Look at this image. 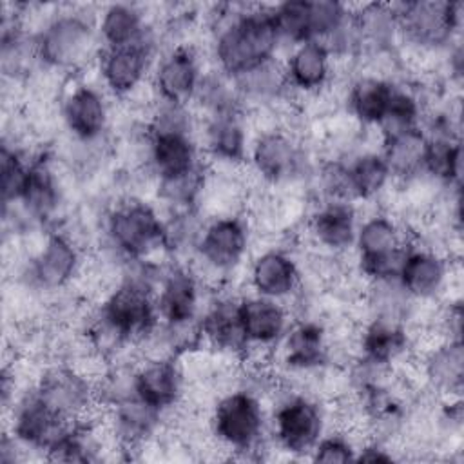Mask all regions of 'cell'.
Listing matches in <instances>:
<instances>
[{
  "label": "cell",
  "instance_id": "6da1fadb",
  "mask_svg": "<svg viewBox=\"0 0 464 464\" xmlns=\"http://www.w3.org/2000/svg\"><path fill=\"white\" fill-rule=\"evenodd\" d=\"M208 31L212 67L228 78L277 60L283 49L272 5L265 4L216 5Z\"/></svg>",
  "mask_w": 464,
  "mask_h": 464
},
{
  "label": "cell",
  "instance_id": "7a4b0ae2",
  "mask_svg": "<svg viewBox=\"0 0 464 464\" xmlns=\"http://www.w3.org/2000/svg\"><path fill=\"white\" fill-rule=\"evenodd\" d=\"M96 20L98 11L85 5H65L45 14L33 31L40 69L72 74L94 65L102 49Z\"/></svg>",
  "mask_w": 464,
  "mask_h": 464
},
{
  "label": "cell",
  "instance_id": "3957f363",
  "mask_svg": "<svg viewBox=\"0 0 464 464\" xmlns=\"http://www.w3.org/2000/svg\"><path fill=\"white\" fill-rule=\"evenodd\" d=\"M208 431L218 448L234 459H256L268 440V413L261 393L246 384L219 393L208 413Z\"/></svg>",
  "mask_w": 464,
  "mask_h": 464
},
{
  "label": "cell",
  "instance_id": "277c9868",
  "mask_svg": "<svg viewBox=\"0 0 464 464\" xmlns=\"http://www.w3.org/2000/svg\"><path fill=\"white\" fill-rule=\"evenodd\" d=\"M105 252L118 263L163 254V214L136 194H123L102 214Z\"/></svg>",
  "mask_w": 464,
  "mask_h": 464
},
{
  "label": "cell",
  "instance_id": "5b68a950",
  "mask_svg": "<svg viewBox=\"0 0 464 464\" xmlns=\"http://www.w3.org/2000/svg\"><path fill=\"white\" fill-rule=\"evenodd\" d=\"M317 161L299 134L290 127L272 125L252 136L246 165L263 185L288 188L312 183Z\"/></svg>",
  "mask_w": 464,
  "mask_h": 464
},
{
  "label": "cell",
  "instance_id": "8992f818",
  "mask_svg": "<svg viewBox=\"0 0 464 464\" xmlns=\"http://www.w3.org/2000/svg\"><path fill=\"white\" fill-rule=\"evenodd\" d=\"M411 241V228L388 210H377L361 218L352 250L357 274L364 283L397 279Z\"/></svg>",
  "mask_w": 464,
  "mask_h": 464
},
{
  "label": "cell",
  "instance_id": "52a82bcc",
  "mask_svg": "<svg viewBox=\"0 0 464 464\" xmlns=\"http://www.w3.org/2000/svg\"><path fill=\"white\" fill-rule=\"evenodd\" d=\"M252 227L241 212L210 214L201 228L196 250L188 261L203 283L210 276L214 283H225L248 259Z\"/></svg>",
  "mask_w": 464,
  "mask_h": 464
},
{
  "label": "cell",
  "instance_id": "ba28073f",
  "mask_svg": "<svg viewBox=\"0 0 464 464\" xmlns=\"http://www.w3.org/2000/svg\"><path fill=\"white\" fill-rule=\"evenodd\" d=\"M399 40L420 54H442L460 40L462 2L411 0L395 4Z\"/></svg>",
  "mask_w": 464,
  "mask_h": 464
},
{
  "label": "cell",
  "instance_id": "9c48e42d",
  "mask_svg": "<svg viewBox=\"0 0 464 464\" xmlns=\"http://www.w3.org/2000/svg\"><path fill=\"white\" fill-rule=\"evenodd\" d=\"M328 411L310 392H285L268 413V439L290 457L308 459L317 440L328 431Z\"/></svg>",
  "mask_w": 464,
  "mask_h": 464
},
{
  "label": "cell",
  "instance_id": "30bf717a",
  "mask_svg": "<svg viewBox=\"0 0 464 464\" xmlns=\"http://www.w3.org/2000/svg\"><path fill=\"white\" fill-rule=\"evenodd\" d=\"M85 270V248L72 232L60 227L45 230L40 246L25 261L20 279L36 294L69 290Z\"/></svg>",
  "mask_w": 464,
  "mask_h": 464
},
{
  "label": "cell",
  "instance_id": "8fae6325",
  "mask_svg": "<svg viewBox=\"0 0 464 464\" xmlns=\"http://www.w3.org/2000/svg\"><path fill=\"white\" fill-rule=\"evenodd\" d=\"M96 379L78 362L56 361L44 366L31 386L56 415L74 422L91 419L100 408Z\"/></svg>",
  "mask_w": 464,
  "mask_h": 464
},
{
  "label": "cell",
  "instance_id": "7c38bea8",
  "mask_svg": "<svg viewBox=\"0 0 464 464\" xmlns=\"http://www.w3.org/2000/svg\"><path fill=\"white\" fill-rule=\"evenodd\" d=\"M160 53V34L156 31L138 44L103 47L94 62L98 83L111 98L129 100L140 94L145 83L149 85Z\"/></svg>",
  "mask_w": 464,
  "mask_h": 464
},
{
  "label": "cell",
  "instance_id": "4fadbf2b",
  "mask_svg": "<svg viewBox=\"0 0 464 464\" xmlns=\"http://www.w3.org/2000/svg\"><path fill=\"white\" fill-rule=\"evenodd\" d=\"M100 83L74 80L60 96L58 114L71 141L102 145L111 129V102Z\"/></svg>",
  "mask_w": 464,
  "mask_h": 464
},
{
  "label": "cell",
  "instance_id": "5bb4252c",
  "mask_svg": "<svg viewBox=\"0 0 464 464\" xmlns=\"http://www.w3.org/2000/svg\"><path fill=\"white\" fill-rule=\"evenodd\" d=\"M453 256L439 246L411 241L401 263L397 281L402 290L419 304L435 303L451 297Z\"/></svg>",
  "mask_w": 464,
  "mask_h": 464
},
{
  "label": "cell",
  "instance_id": "9a60e30c",
  "mask_svg": "<svg viewBox=\"0 0 464 464\" xmlns=\"http://www.w3.org/2000/svg\"><path fill=\"white\" fill-rule=\"evenodd\" d=\"M203 279L188 261H165L163 274L154 292V303L161 324H196L205 304Z\"/></svg>",
  "mask_w": 464,
  "mask_h": 464
},
{
  "label": "cell",
  "instance_id": "2e32d148",
  "mask_svg": "<svg viewBox=\"0 0 464 464\" xmlns=\"http://www.w3.org/2000/svg\"><path fill=\"white\" fill-rule=\"evenodd\" d=\"M203 72V58L192 44H170L161 49L154 62L149 82L152 98L192 105Z\"/></svg>",
  "mask_w": 464,
  "mask_h": 464
},
{
  "label": "cell",
  "instance_id": "e0dca14e",
  "mask_svg": "<svg viewBox=\"0 0 464 464\" xmlns=\"http://www.w3.org/2000/svg\"><path fill=\"white\" fill-rule=\"evenodd\" d=\"M332 339L323 321L315 317L294 319L276 348V359L290 373L319 375L332 362Z\"/></svg>",
  "mask_w": 464,
  "mask_h": 464
},
{
  "label": "cell",
  "instance_id": "ac0fdd59",
  "mask_svg": "<svg viewBox=\"0 0 464 464\" xmlns=\"http://www.w3.org/2000/svg\"><path fill=\"white\" fill-rule=\"evenodd\" d=\"M303 268L290 248L266 246L248 259L246 281L252 294L290 303L301 295Z\"/></svg>",
  "mask_w": 464,
  "mask_h": 464
},
{
  "label": "cell",
  "instance_id": "d6986e66",
  "mask_svg": "<svg viewBox=\"0 0 464 464\" xmlns=\"http://www.w3.org/2000/svg\"><path fill=\"white\" fill-rule=\"evenodd\" d=\"M4 413L9 415L7 431L25 448V451L42 453L44 459L47 450L71 424L69 420L56 415L36 395L31 384L18 393L14 402Z\"/></svg>",
  "mask_w": 464,
  "mask_h": 464
},
{
  "label": "cell",
  "instance_id": "ffe728a7",
  "mask_svg": "<svg viewBox=\"0 0 464 464\" xmlns=\"http://www.w3.org/2000/svg\"><path fill=\"white\" fill-rule=\"evenodd\" d=\"M359 221L357 203L346 199H319L304 219V232L319 254L341 257L353 250Z\"/></svg>",
  "mask_w": 464,
  "mask_h": 464
},
{
  "label": "cell",
  "instance_id": "44dd1931",
  "mask_svg": "<svg viewBox=\"0 0 464 464\" xmlns=\"http://www.w3.org/2000/svg\"><path fill=\"white\" fill-rule=\"evenodd\" d=\"M246 111H230L199 116L198 140L208 165L225 169L246 165L252 138L246 127Z\"/></svg>",
  "mask_w": 464,
  "mask_h": 464
},
{
  "label": "cell",
  "instance_id": "7402d4cb",
  "mask_svg": "<svg viewBox=\"0 0 464 464\" xmlns=\"http://www.w3.org/2000/svg\"><path fill=\"white\" fill-rule=\"evenodd\" d=\"M132 384L141 401L165 415L185 401L187 377L178 357L143 355L141 361L132 362Z\"/></svg>",
  "mask_w": 464,
  "mask_h": 464
},
{
  "label": "cell",
  "instance_id": "603a6c76",
  "mask_svg": "<svg viewBox=\"0 0 464 464\" xmlns=\"http://www.w3.org/2000/svg\"><path fill=\"white\" fill-rule=\"evenodd\" d=\"M237 315L248 353H268L276 350L294 321L286 303L252 292L239 295Z\"/></svg>",
  "mask_w": 464,
  "mask_h": 464
},
{
  "label": "cell",
  "instance_id": "cb8c5ba5",
  "mask_svg": "<svg viewBox=\"0 0 464 464\" xmlns=\"http://www.w3.org/2000/svg\"><path fill=\"white\" fill-rule=\"evenodd\" d=\"M205 165L198 134L147 130L143 167L152 181L185 176Z\"/></svg>",
  "mask_w": 464,
  "mask_h": 464
},
{
  "label": "cell",
  "instance_id": "d4e9b609",
  "mask_svg": "<svg viewBox=\"0 0 464 464\" xmlns=\"http://www.w3.org/2000/svg\"><path fill=\"white\" fill-rule=\"evenodd\" d=\"M105 417V431L120 451L140 450L149 444L163 428L167 415L141 401L136 393L100 408Z\"/></svg>",
  "mask_w": 464,
  "mask_h": 464
},
{
  "label": "cell",
  "instance_id": "484cf974",
  "mask_svg": "<svg viewBox=\"0 0 464 464\" xmlns=\"http://www.w3.org/2000/svg\"><path fill=\"white\" fill-rule=\"evenodd\" d=\"M399 82L370 71L355 72L344 92L346 116L362 130H377L390 111Z\"/></svg>",
  "mask_w": 464,
  "mask_h": 464
},
{
  "label": "cell",
  "instance_id": "4316f807",
  "mask_svg": "<svg viewBox=\"0 0 464 464\" xmlns=\"http://www.w3.org/2000/svg\"><path fill=\"white\" fill-rule=\"evenodd\" d=\"M281 62L292 96L323 94L334 82L335 60L317 40L288 47Z\"/></svg>",
  "mask_w": 464,
  "mask_h": 464
},
{
  "label": "cell",
  "instance_id": "83f0119b",
  "mask_svg": "<svg viewBox=\"0 0 464 464\" xmlns=\"http://www.w3.org/2000/svg\"><path fill=\"white\" fill-rule=\"evenodd\" d=\"M237 299L236 294L216 292L205 301L198 323L203 344L223 355L246 357L248 344L239 324Z\"/></svg>",
  "mask_w": 464,
  "mask_h": 464
},
{
  "label": "cell",
  "instance_id": "f1b7e54d",
  "mask_svg": "<svg viewBox=\"0 0 464 464\" xmlns=\"http://www.w3.org/2000/svg\"><path fill=\"white\" fill-rule=\"evenodd\" d=\"M353 27L359 42L357 62H370L382 56L397 54L401 45L395 4L370 2L352 5Z\"/></svg>",
  "mask_w": 464,
  "mask_h": 464
},
{
  "label": "cell",
  "instance_id": "f546056e",
  "mask_svg": "<svg viewBox=\"0 0 464 464\" xmlns=\"http://www.w3.org/2000/svg\"><path fill=\"white\" fill-rule=\"evenodd\" d=\"M353 357L366 362L397 368L413 348L410 324L368 317L355 335Z\"/></svg>",
  "mask_w": 464,
  "mask_h": 464
},
{
  "label": "cell",
  "instance_id": "4dcf8cb0",
  "mask_svg": "<svg viewBox=\"0 0 464 464\" xmlns=\"http://www.w3.org/2000/svg\"><path fill=\"white\" fill-rule=\"evenodd\" d=\"M422 384L439 399L460 397L464 382V348L460 339L437 337L419 359Z\"/></svg>",
  "mask_w": 464,
  "mask_h": 464
},
{
  "label": "cell",
  "instance_id": "1f68e13d",
  "mask_svg": "<svg viewBox=\"0 0 464 464\" xmlns=\"http://www.w3.org/2000/svg\"><path fill=\"white\" fill-rule=\"evenodd\" d=\"M379 152L392 174L393 183L411 185L424 176L428 136L422 127L401 129L379 136Z\"/></svg>",
  "mask_w": 464,
  "mask_h": 464
},
{
  "label": "cell",
  "instance_id": "d6a6232c",
  "mask_svg": "<svg viewBox=\"0 0 464 464\" xmlns=\"http://www.w3.org/2000/svg\"><path fill=\"white\" fill-rule=\"evenodd\" d=\"M243 107L266 111L288 102L292 96L281 58L257 65L232 78Z\"/></svg>",
  "mask_w": 464,
  "mask_h": 464
},
{
  "label": "cell",
  "instance_id": "836d02e7",
  "mask_svg": "<svg viewBox=\"0 0 464 464\" xmlns=\"http://www.w3.org/2000/svg\"><path fill=\"white\" fill-rule=\"evenodd\" d=\"M96 29L102 49L138 44L156 31L143 7L121 2L103 5L98 11Z\"/></svg>",
  "mask_w": 464,
  "mask_h": 464
},
{
  "label": "cell",
  "instance_id": "e575fe53",
  "mask_svg": "<svg viewBox=\"0 0 464 464\" xmlns=\"http://www.w3.org/2000/svg\"><path fill=\"white\" fill-rule=\"evenodd\" d=\"M348 179V190L353 203L377 201L392 187V174L379 152L373 149L355 150L343 158Z\"/></svg>",
  "mask_w": 464,
  "mask_h": 464
},
{
  "label": "cell",
  "instance_id": "d590c367",
  "mask_svg": "<svg viewBox=\"0 0 464 464\" xmlns=\"http://www.w3.org/2000/svg\"><path fill=\"white\" fill-rule=\"evenodd\" d=\"M201 208L169 210L163 214V257L170 261H190L205 225Z\"/></svg>",
  "mask_w": 464,
  "mask_h": 464
},
{
  "label": "cell",
  "instance_id": "8d00e7d4",
  "mask_svg": "<svg viewBox=\"0 0 464 464\" xmlns=\"http://www.w3.org/2000/svg\"><path fill=\"white\" fill-rule=\"evenodd\" d=\"M192 107L198 116L230 112V111H246L239 100L236 85L232 78L223 74L221 71L210 67L205 69L201 82L198 85L196 96L192 100Z\"/></svg>",
  "mask_w": 464,
  "mask_h": 464
},
{
  "label": "cell",
  "instance_id": "74e56055",
  "mask_svg": "<svg viewBox=\"0 0 464 464\" xmlns=\"http://www.w3.org/2000/svg\"><path fill=\"white\" fill-rule=\"evenodd\" d=\"M29 170L31 156H27L14 141L9 143L4 138L0 152V188L4 208L20 201L29 179Z\"/></svg>",
  "mask_w": 464,
  "mask_h": 464
},
{
  "label": "cell",
  "instance_id": "f35d334b",
  "mask_svg": "<svg viewBox=\"0 0 464 464\" xmlns=\"http://www.w3.org/2000/svg\"><path fill=\"white\" fill-rule=\"evenodd\" d=\"M276 29L283 47H292L312 40L310 34V0H286L272 5Z\"/></svg>",
  "mask_w": 464,
  "mask_h": 464
},
{
  "label": "cell",
  "instance_id": "ab89813d",
  "mask_svg": "<svg viewBox=\"0 0 464 464\" xmlns=\"http://www.w3.org/2000/svg\"><path fill=\"white\" fill-rule=\"evenodd\" d=\"M352 20V5L335 0L310 2V34L321 44L335 36Z\"/></svg>",
  "mask_w": 464,
  "mask_h": 464
},
{
  "label": "cell",
  "instance_id": "60d3db41",
  "mask_svg": "<svg viewBox=\"0 0 464 464\" xmlns=\"http://www.w3.org/2000/svg\"><path fill=\"white\" fill-rule=\"evenodd\" d=\"M357 455V444L344 431H326L310 453L314 462H352Z\"/></svg>",
  "mask_w": 464,
  "mask_h": 464
}]
</instances>
